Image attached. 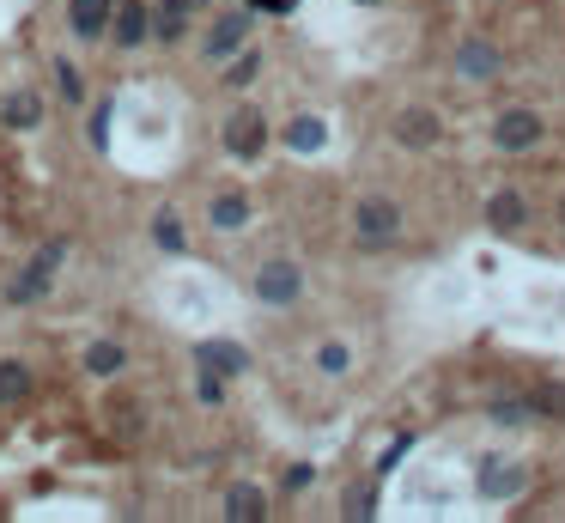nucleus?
I'll use <instances>...</instances> for the list:
<instances>
[{
    "instance_id": "nucleus-6",
    "label": "nucleus",
    "mask_w": 565,
    "mask_h": 523,
    "mask_svg": "<svg viewBox=\"0 0 565 523\" xmlns=\"http://www.w3.org/2000/svg\"><path fill=\"white\" fill-rule=\"evenodd\" d=\"M110 19H116V0H67V25H73V37H86V43H98L110 31Z\"/></svg>"
},
{
    "instance_id": "nucleus-17",
    "label": "nucleus",
    "mask_w": 565,
    "mask_h": 523,
    "mask_svg": "<svg viewBox=\"0 0 565 523\" xmlns=\"http://www.w3.org/2000/svg\"><path fill=\"white\" fill-rule=\"evenodd\" d=\"M487 219H493L499 232H517V226H523V195H517V189H499V195L487 201Z\"/></svg>"
},
{
    "instance_id": "nucleus-10",
    "label": "nucleus",
    "mask_w": 565,
    "mask_h": 523,
    "mask_svg": "<svg viewBox=\"0 0 565 523\" xmlns=\"http://www.w3.org/2000/svg\"><path fill=\"white\" fill-rule=\"evenodd\" d=\"M225 517H231V523H262V517H268V499H262V487L237 481V487L225 493Z\"/></svg>"
},
{
    "instance_id": "nucleus-29",
    "label": "nucleus",
    "mask_w": 565,
    "mask_h": 523,
    "mask_svg": "<svg viewBox=\"0 0 565 523\" xmlns=\"http://www.w3.org/2000/svg\"><path fill=\"white\" fill-rule=\"evenodd\" d=\"M408 451H414V432H395V438H389V451H383V463H377V469L389 475V469H395L401 457H408Z\"/></svg>"
},
{
    "instance_id": "nucleus-22",
    "label": "nucleus",
    "mask_w": 565,
    "mask_h": 523,
    "mask_svg": "<svg viewBox=\"0 0 565 523\" xmlns=\"http://www.w3.org/2000/svg\"><path fill=\"white\" fill-rule=\"evenodd\" d=\"M152 238H158V250H183V219L165 207V213H152Z\"/></svg>"
},
{
    "instance_id": "nucleus-14",
    "label": "nucleus",
    "mask_w": 565,
    "mask_h": 523,
    "mask_svg": "<svg viewBox=\"0 0 565 523\" xmlns=\"http://www.w3.org/2000/svg\"><path fill=\"white\" fill-rule=\"evenodd\" d=\"M31 396V365L25 359H0V408H13Z\"/></svg>"
},
{
    "instance_id": "nucleus-21",
    "label": "nucleus",
    "mask_w": 565,
    "mask_h": 523,
    "mask_svg": "<svg viewBox=\"0 0 565 523\" xmlns=\"http://www.w3.org/2000/svg\"><path fill=\"white\" fill-rule=\"evenodd\" d=\"M322 140H329V128H322L316 116H298V122L286 128V146H292V153H316Z\"/></svg>"
},
{
    "instance_id": "nucleus-18",
    "label": "nucleus",
    "mask_w": 565,
    "mask_h": 523,
    "mask_svg": "<svg viewBox=\"0 0 565 523\" xmlns=\"http://www.w3.org/2000/svg\"><path fill=\"white\" fill-rule=\"evenodd\" d=\"M104 414H110V432H116L122 444H134V438L146 432V420H140V402H110Z\"/></svg>"
},
{
    "instance_id": "nucleus-9",
    "label": "nucleus",
    "mask_w": 565,
    "mask_h": 523,
    "mask_svg": "<svg viewBox=\"0 0 565 523\" xmlns=\"http://www.w3.org/2000/svg\"><path fill=\"white\" fill-rule=\"evenodd\" d=\"M250 37V19L244 13H225L213 31H207V61H225V55H237V43Z\"/></svg>"
},
{
    "instance_id": "nucleus-30",
    "label": "nucleus",
    "mask_w": 565,
    "mask_h": 523,
    "mask_svg": "<svg viewBox=\"0 0 565 523\" xmlns=\"http://www.w3.org/2000/svg\"><path fill=\"white\" fill-rule=\"evenodd\" d=\"M177 7H189V13H201V7H207V0H177Z\"/></svg>"
},
{
    "instance_id": "nucleus-28",
    "label": "nucleus",
    "mask_w": 565,
    "mask_h": 523,
    "mask_svg": "<svg viewBox=\"0 0 565 523\" xmlns=\"http://www.w3.org/2000/svg\"><path fill=\"white\" fill-rule=\"evenodd\" d=\"M256 73H262V55H237V67L225 73L231 86H256Z\"/></svg>"
},
{
    "instance_id": "nucleus-12",
    "label": "nucleus",
    "mask_w": 565,
    "mask_h": 523,
    "mask_svg": "<svg viewBox=\"0 0 565 523\" xmlns=\"http://www.w3.org/2000/svg\"><path fill=\"white\" fill-rule=\"evenodd\" d=\"M213 226H219V232H244V226H250V195H237V189L213 195Z\"/></svg>"
},
{
    "instance_id": "nucleus-32",
    "label": "nucleus",
    "mask_w": 565,
    "mask_h": 523,
    "mask_svg": "<svg viewBox=\"0 0 565 523\" xmlns=\"http://www.w3.org/2000/svg\"><path fill=\"white\" fill-rule=\"evenodd\" d=\"M365 7H377V0H365Z\"/></svg>"
},
{
    "instance_id": "nucleus-27",
    "label": "nucleus",
    "mask_w": 565,
    "mask_h": 523,
    "mask_svg": "<svg viewBox=\"0 0 565 523\" xmlns=\"http://www.w3.org/2000/svg\"><path fill=\"white\" fill-rule=\"evenodd\" d=\"M195 396H201L207 408H219V402H225V371L207 365V371H201V384H195Z\"/></svg>"
},
{
    "instance_id": "nucleus-13",
    "label": "nucleus",
    "mask_w": 565,
    "mask_h": 523,
    "mask_svg": "<svg viewBox=\"0 0 565 523\" xmlns=\"http://www.w3.org/2000/svg\"><path fill=\"white\" fill-rule=\"evenodd\" d=\"M517 487H523V469H511V463H499V457L480 463V493H487V499H505V493H517Z\"/></svg>"
},
{
    "instance_id": "nucleus-3",
    "label": "nucleus",
    "mask_w": 565,
    "mask_h": 523,
    "mask_svg": "<svg viewBox=\"0 0 565 523\" xmlns=\"http://www.w3.org/2000/svg\"><path fill=\"white\" fill-rule=\"evenodd\" d=\"M541 134H547V122H541L535 110H505V116L493 122V140L505 146V153H529Z\"/></svg>"
},
{
    "instance_id": "nucleus-25",
    "label": "nucleus",
    "mask_w": 565,
    "mask_h": 523,
    "mask_svg": "<svg viewBox=\"0 0 565 523\" xmlns=\"http://www.w3.org/2000/svg\"><path fill=\"white\" fill-rule=\"evenodd\" d=\"M529 402H535V414H547V420H565V384H547V390H535Z\"/></svg>"
},
{
    "instance_id": "nucleus-24",
    "label": "nucleus",
    "mask_w": 565,
    "mask_h": 523,
    "mask_svg": "<svg viewBox=\"0 0 565 523\" xmlns=\"http://www.w3.org/2000/svg\"><path fill=\"white\" fill-rule=\"evenodd\" d=\"M55 92H61L67 104H86V80H79V67H67V61H55Z\"/></svg>"
},
{
    "instance_id": "nucleus-31",
    "label": "nucleus",
    "mask_w": 565,
    "mask_h": 523,
    "mask_svg": "<svg viewBox=\"0 0 565 523\" xmlns=\"http://www.w3.org/2000/svg\"><path fill=\"white\" fill-rule=\"evenodd\" d=\"M559 219H565V201H559Z\"/></svg>"
},
{
    "instance_id": "nucleus-16",
    "label": "nucleus",
    "mask_w": 565,
    "mask_h": 523,
    "mask_svg": "<svg viewBox=\"0 0 565 523\" xmlns=\"http://www.w3.org/2000/svg\"><path fill=\"white\" fill-rule=\"evenodd\" d=\"M0 122H7V128H37L43 122V98L37 92H13L7 104H0Z\"/></svg>"
},
{
    "instance_id": "nucleus-2",
    "label": "nucleus",
    "mask_w": 565,
    "mask_h": 523,
    "mask_svg": "<svg viewBox=\"0 0 565 523\" xmlns=\"http://www.w3.org/2000/svg\"><path fill=\"white\" fill-rule=\"evenodd\" d=\"M61 262H67V244H61V238H49V244L37 250V262H31V268L7 286V298H13V305H37V298L49 292V280H55V268H61Z\"/></svg>"
},
{
    "instance_id": "nucleus-5",
    "label": "nucleus",
    "mask_w": 565,
    "mask_h": 523,
    "mask_svg": "<svg viewBox=\"0 0 565 523\" xmlns=\"http://www.w3.org/2000/svg\"><path fill=\"white\" fill-rule=\"evenodd\" d=\"M298 292H304V274H298L292 262H268V268L256 274V298H262V305H292Z\"/></svg>"
},
{
    "instance_id": "nucleus-20",
    "label": "nucleus",
    "mask_w": 565,
    "mask_h": 523,
    "mask_svg": "<svg viewBox=\"0 0 565 523\" xmlns=\"http://www.w3.org/2000/svg\"><path fill=\"white\" fill-rule=\"evenodd\" d=\"M189 31V7H177V0H165V7L152 13V37H165V43H177Z\"/></svg>"
},
{
    "instance_id": "nucleus-11",
    "label": "nucleus",
    "mask_w": 565,
    "mask_h": 523,
    "mask_svg": "<svg viewBox=\"0 0 565 523\" xmlns=\"http://www.w3.org/2000/svg\"><path fill=\"white\" fill-rule=\"evenodd\" d=\"M438 134H444V128H438L432 110H401V116H395V140H401V146H432Z\"/></svg>"
},
{
    "instance_id": "nucleus-26",
    "label": "nucleus",
    "mask_w": 565,
    "mask_h": 523,
    "mask_svg": "<svg viewBox=\"0 0 565 523\" xmlns=\"http://www.w3.org/2000/svg\"><path fill=\"white\" fill-rule=\"evenodd\" d=\"M529 408H535V402H517V396H499V402H493V420H499V426H523V420H529Z\"/></svg>"
},
{
    "instance_id": "nucleus-8",
    "label": "nucleus",
    "mask_w": 565,
    "mask_h": 523,
    "mask_svg": "<svg viewBox=\"0 0 565 523\" xmlns=\"http://www.w3.org/2000/svg\"><path fill=\"white\" fill-rule=\"evenodd\" d=\"M110 31H116V49H140L152 37V13L140 7V0H122L116 19H110Z\"/></svg>"
},
{
    "instance_id": "nucleus-7",
    "label": "nucleus",
    "mask_w": 565,
    "mask_h": 523,
    "mask_svg": "<svg viewBox=\"0 0 565 523\" xmlns=\"http://www.w3.org/2000/svg\"><path fill=\"white\" fill-rule=\"evenodd\" d=\"M456 73H462V80H493V73H505V55L493 43L468 37V43H456Z\"/></svg>"
},
{
    "instance_id": "nucleus-1",
    "label": "nucleus",
    "mask_w": 565,
    "mask_h": 523,
    "mask_svg": "<svg viewBox=\"0 0 565 523\" xmlns=\"http://www.w3.org/2000/svg\"><path fill=\"white\" fill-rule=\"evenodd\" d=\"M401 201H389V195H365L359 207H353V238L359 244H389L395 232H401Z\"/></svg>"
},
{
    "instance_id": "nucleus-15",
    "label": "nucleus",
    "mask_w": 565,
    "mask_h": 523,
    "mask_svg": "<svg viewBox=\"0 0 565 523\" xmlns=\"http://www.w3.org/2000/svg\"><path fill=\"white\" fill-rule=\"evenodd\" d=\"M122 365H128V347L122 341H92L86 347V371H92V378H116Z\"/></svg>"
},
{
    "instance_id": "nucleus-23",
    "label": "nucleus",
    "mask_w": 565,
    "mask_h": 523,
    "mask_svg": "<svg viewBox=\"0 0 565 523\" xmlns=\"http://www.w3.org/2000/svg\"><path fill=\"white\" fill-rule=\"evenodd\" d=\"M353 365V353H347V341H322L316 347V371H329V378H341V371Z\"/></svg>"
},
{
    "instance_id": "nucleus-19",
    "label": "nucleus",
    "mask_w": 565,
    "mask_h": 523,
    "mask_svg": "<svg viewBox=\"0 0 565 523\" xmlns=\"http://www.w3.org/2000/svg\"><path fill=\"white\" fill-rule=\"evenodd\" d=\"M201 365H213V371H244L250 359H244V347H231V341H201Z\"/></svg>"
},
{
    "instance_id": "nucleus-4",
    "label": "nucleus",
    "mask_w": 565,
    "mask_h": 523,
    "mask_svg": "<svg viewBox=\"0 0 565 523\" xmlns=\"http://www.w3.org/2000/svg\"><path fill=\"white\" fill-rule=\"evenodd\" d=\"M262 146H268V128H262L256 110H237V116L225 122V153H231V159H262Z\"/></svg>"
}]
</instances>
